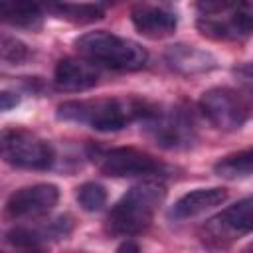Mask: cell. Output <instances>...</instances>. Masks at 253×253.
I'll use <instances>...</instances> for the list:
<instances>
[{
  "label": "cell",
  "instance_id": "obj_1",
  "mask_svg": "<svg viewBox=\"0 0 253 253\" xmlns=\"http://www.w3.org/2000/svg\"><path fill=\"white\" fill-rule=\"evenodd\" d=\"M150 103L134 97H97L65 101L57 107L55 115L59 121L89 126L101 132L121 130L134 121H142Z\"/></svg>",
  "mask_w": 253,
  "mask_h": 253
},
{
  "label": "cell",
  "instance_id": "obj_2",
  "mask_svg": "<svg viewBox=\"0 0 253 253\" xmlns=\"http://www.w3.org/2000/svg\"><path fill=\"white\" fill-rule=\"evenodd\" d=\"M166 200V188L158 180H142L134 184L111 208L105 229L115 237H132L144 233Z\"/></svg>",
  "mask_w": 253,
  "mask_h": 253
},
{
  "label": "cell",
  "instance_id": "obj_3",
  "mask_svg": "<svg viewBox=\"0 0 253 253\" xmlns=\"http://www.w3.org/2000/svg\"><path fill=\"white\" fill-rule=\"evenodd\" d=\"M75 47L81 57L89 59L91 63L119 71H138L148 61V51L138 42L121 38L105 30H95L79 36L75 40Z\"/></svg>",
  "mask_w": 253,
  "mask_h": 253
},
{
  "label": "cell",
  "instance_id": "obj_4",
  "mask_svg": "<svg viewBox=\"0 0 253 253\" xmlns=\"http://www.w3.org/2000/svg\"><path fill=\"white\" fill-rule=\"evenodd\" d=\"M140 125L146 136L166 150H186L198 140V126L192 113L178 105L160 107L150 103Z\"/></svg>",
  "mask_w": 253,
  "mask_h": 253
},
{
  "label": "cell",
  "instance_id": "obj_5",
  "mask_svg": "<svg viewBox=\"0 0 253 253\" xmlns=\"http://www.w3.org/2000/svg\"><path fill=\"white\" fill-rule=\"evenodd\" d=\"M198 30L217 42H239L253 36V12L249 4H198Z\"/></svg>",
  "mask_w": 253,
  "mask_h": 253
},
{
  "label": "cell",
  "instance_id": "obj_6",
  "mask_svg": "<svg viewBox=\"0 0 253 253\" xmlns=\"http://www.w3.org/2000/svg\"><path fill=\"white\" fill-rule=\"evenodd\" d=\"M89 158L105 176L113 178H136V176H164L168 166L152 154L134 146L117 148H91Z\"/></svg>",
  "mask_w": 253,
  "mask_h": 253
},
{
  "label": "cell",
  "instance_id": "obj_7",
  "mask_svg": "<svg viewBox=\"0 0 253 253\" xmlns=\"http://www.w3.org/2000/svg\"><path fill=\"white\" fill-rule=\"evenodd\" d=\"M2 158L24 170H47L55 160L53 146L26 128H4L0 136Z\"/></svg>",
  "mask_w": 253,
  "mask_h": 253
},
{
  "label": "cell",
  "instance_id": "obj_8",
  "mask_svg": "<svg viewBox=\"0 0 253 253\" xmlns=\"http://www.w3.org/2000/svg\"><path fill=\"white\" fill-rule=\"evenodd\" d=\"M200 111L211 126L219 130H237L249 117V103L229 87H211L200 97Z\"/></svg>",
  "mask_w": 253,
  "mask_h": 253
},
{
  "label": "cell",
  "instance_id": "obj_9",
  "mask_svg": "<svg viewBox=\"0 0 253 253\" xmlns=\"http://www.w3.org/2000/svg\"><path fill=\"white\" fill-rule=\"evenodd\" d=\"M210 239L217 243H229L247 233H253V196L237 200L221 210L206 223Z\"/></svg>",
  "mask_w": 253,
  "mask_h": 253
},
{
  "label": "cell",
  "instance_id": "obj_10",
  "mask_svg": "<svg viewBox=\"0 0 253 253\" xmlns=\"http://www.w3.org/2000/svg\"><path fill=\"white\" fill-rule=\"evenodd\" d=\"M59 200L55 184H34L16 190L6 202V215L12 219H32L53 210Z\"/></svg>",
  "mask_w": 253,
  "mask_h": 253
},
{
  "label": "cell",
  "instance_id": "obj_11",
  "mask_svg": "<svg viewBox=\"0 0 253 253\" xmlns=\"http://www.w3.org/2000/svg\"><path fill=\"white\" fill-rule=\"evenodd\" d=\"M130 22L136 32L150 40H162L174 34L178 16L160 4H136L130 10Z\"/></svg>",
  "mask_w": 253,
  "mask_h": 253
},
{
  "label": "cell",
  "instance_id": "obj_12",
  "mask_svg": "<svg viewBox=\"0 0 253 253\" xmlns=\"http://www.w3.org/2000/svg\"><path fill=\"white\" fill-rule=\"evenodd\" d=\"M99 81V65L85 57H63L53 71V83L59 91L79 93L95 87Z\"/></svg>",
  "mask_w": 253,
  "mask_h": 253
},
{
  "label": "cell",
  "instance_id": "obj_13",
  "mask_svg": "<svg viewBox=\"0 0 253 253\" xmlns=\"http://www.w3.org/2000/svg\"><path fill=\"white\" fill-rule=\"evenodd\" d=\"M73 229V221L69 215H59L36 227H14L6 233V241L18 249L42 247L45 241H55L69 235Z\"/></svg>",
  "mask_w": 253,
  "mask_h": 253
},
{
  "label": "cell",
  "instance_id": "obj_14",
  "mask_svg": "<svg viewBox=\"0 0 253 253\" xmlns=\"http://www.w3.org/2000/svg\"><path fill=\"white\" fill-rule=\"evenodd\" d=\"M164 61L168 67L180 75L208 73L217 67V59L208 49L190 43H172L164 49Z\"/></svg>",
  "mask_w": 253,
  "mask_h": 253
},
{
  "label": "cell",
  "instance_id": "obj_15",
  "mask_svg": "<svg viewBox=\"0 0 253 253\" xmlns=\"http://www.w3.org/2000/svg\"><path fill=\"white\" fill-rule=\"evenodd\" d=\"M227 200V190L213 186V188H198L192 190L188 194H184L182 198H178L174 202V206L170 208L168 215L170 219L176 221H184V219H192L196 215H202L217 206H221Z\"/></svg>",
  "mask_w": 253,
  "mask_h": 253
},
{
  "label": "cell",
  "instance_id": "obj_16",
  "mask_svg": "<svg viewBox=\"0 0 253 253\" xmlns=\"http://www.w3.org/2000/svg\"><path fill=\"white\" fill-rule=\"evenodd\" d=\"M0 16L6 24L14 28H26L36 30L42 26L43 10L36 2H16V0H4L0 2Z\"/></svg>",
  "mask_w": 253,
  "mask_h": 253
},
{
  "label": "cell",
  "instance_id": "obj_17",
  "mask_svg": "<svg viewBox=\"0 0 253 253\" xmlns=\"http://www.w3.org/2000/svg\"><path fill=\"white\" fill-rule=\"evenodd\" d=\"M213 172L225 180H239L253 176V148H243L225 154L213 164Z\"/></svg>",
  "mask_w": 253,
  "mask_h": 253
},
{
  "label": "cell",
  "instance_id": "obj_18",
  "mask_svg": "<svg viewBox=\"0 0 253 253\" xmlns=\"http://www.w3.org/2000/svg\"><path fill=\"white\" fill-rule=\"evenodd\" d=\"M49 12H53L59 18H65L75 24H89L95 20H101L105 16V6L101 4H49Z\"/></svg>",
  "mask_w": 253,
  "mask_h": 253
},
{
  "label": "cell",
  "instance_id": "obj_19",
  "mask_svg": "<svg viewBox=\"0 0 253 253\" xmlns=\"http://www.w3.org/2000/svg\"><path fill=\"white\" fill-rule=\"evenodd\" d=\"M75 198L85 211H99L107 204V190L97 182H85L77 188Z\"/></svg>",
  "mask_w": 253,
  "mask_h": 253
},
{
  "label": "cell",
  "instance_id": "obj_20",
  "mask_svg": "<svg viewBox=\"0 0 253 253\" xmlns=\"http://www.w3.org/2000/svg\"><path fill=\"white\" fill-rule=\"evenodd\" d=\"M0 55H2V61L12 63V65H18V63H24L30 57V49L18 38L8 36V34H2V40H0Z\"/></svg>",
  "mask_w": 253,
  "mask_h": 253
},
{
  "label": "cell",
  "instance_id": "obj_21",
  "mask_svg": "<svg viewBox=\"0 0 253 253\" xmlns=\"http://www.w3.org/2000/svg\"><path fill=\"white\" fill-rule=\"evenodd\" d=\"M20 103V95L14 93V91H2L0 93V109L6 113L10 109H14L16 105Z\"/></svg>",
  "mask_w": 253,
  "mask_h": 253
},
{
  "label": "cell",
  "instance_id": "obj_22",
  "mask_svg": "<svg viewBox=\"0 0 253 253\" xmlns=\"http://www.w3.org/2000/svg\"><path fill=\"white\" fill-rule=\"evenodd\" d=\"M117 253H140V247H138L136 241H132V239H125V241L119 245Z\"/></svg>",
  "mask_w": 253,
  "mask_h": 253
},
{
  "label": "cell",
  "instance_id": "obj_23",
  "mask_svg": "<svg viewBox=\"0 0 253 253\" xmlns=\"http://www.w3.org/2000/svg\"><path fill=\"white\" fill-rule=\"evenodd\" d=\"M22 253H45L42 247H32V249H22Z\"/></svg>",
  "mask_w": 253,
  "mask_h": 253
},
{
  "label": "cell",
  "instance_id": "obj_24",
  "mask_svg": "<svg viewBox=\"0 0 253 253\" xmlns=\"http://www.w3.org/2000/svg\"><path fill=\"white\" fill-rule=\"evenodd\" d=\"M243 71H245L247 75H251V77H253V61H249V63L243 67Z\"/></svg>",
  "mask_w": 253,
  "mask_h": 253
},
{
  "label": "cell",
  "instance_id": "obj_25",
  "mask_svg": "<svg viewBox=\"0 0 253 253\" xmlns=\"http://www.w3.org/2000/svg\"><path fill=\"white\" fill-rule=\"evenodd\" d=\"M249 105L253 107V89H251V93H249Z\"/></svg>",
  "mask_w": 253,
  "mask_h": 253
},
{
  "label": "cell",
  "instance_id": "obj_26",
  "mask_svg": "<svg viewBox=\"0 0 253 253\" xmlns=\"http://www.w3.org/2000/svg\"><path fill=\"white\" fill-rule=\"evenodd\" d=\"M245 253H253V245H251V247H249V249H247Z\"/></svg>",
  "mask_w": 253,
  "mask_h": 253
},
{
  "label": "cell",
  "instance_id": "obj_27",
  "mask_svg": "<svg viewBox=\"0 0 253 253\" xmlns=\"http://www.w3.org/2000/svg\"><path fill=\"white\" fill-rule=\"evenodd\" d=\"M71 253H85V251H71Z\"/></svg>",
  "mask_w": 253,
  "mask_h": 253
}]
</instances>
